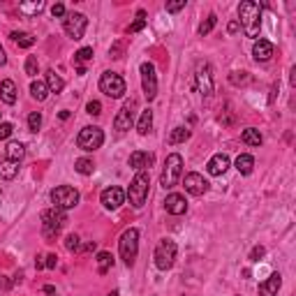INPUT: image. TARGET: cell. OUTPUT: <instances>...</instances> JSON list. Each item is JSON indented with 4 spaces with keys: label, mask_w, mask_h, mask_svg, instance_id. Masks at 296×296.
Instances as JSON below:
<instances>
[{
    "label": "cell",
    "mask_w": 296,
    "mask_h": 296,
    "mask_svg": "<svg viewBox=\"0 0 296 296\" xmlns=\"http://www.w3.org/2000/svg\"><path fill=\"white\" fill-rule=\"evenodd\" d=\"M238 21L243 26L248 37H259V28H262V7L254 0H243L238 5Z\"/></svg>",
    "instance_id": "6da1fadb"
},
{
    "label": "cell",
    "mask_w": 296,
    "mask_h": 296,
    "mask_svg": "<svg viewBox=\"0 0 296 296\" xmlns=\"http://www.w3.org/2000/svg\"><path fill=\"white\" fill-rule=\"evenodd\" d=\"M65 225H67V213L65 211L49 208V211L42 213V234H44L46 240H53Z\"/></svg>",
    "instance_id": "7a4b0ae2"
},
{
    "label": "cell",
    "mask_w": 296,
    "mask_h": 296,
    "mask_svg": "<svg viewBox=\"0 0 296 296\" xmlns=\"http://www.w3.org/2000/svg\"><path fill=\"white\" fill-rule=\"evenodd\" d=\"M148 185H151V176H148V171H137V176L132 178L127 192H125V197H130V203H132L134 208H141L143 203H146Z\"/></svg>",
    "instance_id": "3957f363"
},
{
    "label": "cell",
    "mask_w": 296,
    "mask_h": 296,
    "mask_svg": "<svg viewBox=\"0 0 296 296\" xmlns=\"http://www.w3.org/2000/svg\"><path fill=\"white\" fill-rule=\"evenodd\" d=\"M180 176H183V157H180L178 153H171V155H166V160H164V169H162V176H160V185L164 190L176 188V183L180 180Z\"/></svg>",
    "instance_id": "277c9868"
},
{
    "label": "cell",
    "mask_w": 296,
    "mask_h": 296,
    "mask_svg": "<svg viewBox=\"0 0 296 296\" xmlns=\"http://www.w3.org/2000/svg\"><path fill=\"white\" fill-rule=\"evenodd\" d=\"M118 250H120V259L125 262V266H132L139 252V231L134 227L123 231V236L118 240Z\"/></svg>",
    "instance_id": "5b68a950"
},
{
    "label": "cell",
    "mask_w": 296,
    "mask_h": 296,
    "mask_svg": "<svg viewBox=\"0 0 296 296\" xmlns=\"http://www.w3.org/2000/svg\"><path fill=\"white\" fill-rule=\"evenodd\" d=\"M51 201H53V208L58 211H69L79 203V192L72 188V185H58V188L51 190Z\"/></svg>",
    "instance_id": "8992f818"
},
{
    "label": "cell",
    "mask_w": 296,
    "mask_h": 296,
    "mask_svg": "<svg viewBox=\"0 0 296 296\" xmlns=\"http://www.w3.org/2000/svg\"><path fill=\"white\" fill-rule=\"evenodd\" d=\"M102 143H104V132H102L97 125H88V127H83L81 132H79V137H77V146L81 148V151H86V153L97 151Z\"/></svg>",
    "instance_id": "52a82bcc"
},
{
    "label": "cell",
    "mask_w": 296,
    "mask_h": 296,
    "mask_svg": "<svg viewBox=\"0 0 296 296\" xmlns=\"http://www.w3.org/2000/svg\"><path fill=\"white\" fill-rule=\"evenodd\" d=\"M176 243L171 238H162L160 243H157L155 248V266L160 268V271H169L171 266H174L176 262Z\"/></svg>",
    "instance_id": "ba28073f"
},
{
    "label": "cell",
    "mask_w": 296,
    "mask_h": 296,
    "mask_svg": "<svg viewBox=\"0 0 296 296\" xmlns=\"http://www.w3.org/2000/svg\"><path fill=\"white\" fill-rule=\"evenodd\" d=\"M100 90L104 92L106 97L118 100V97L125 95V79L120 77V74H116V72H104L100 77Z\"/></svg>",
    "instance_id": "9c48e42d"
},
{
    "label": "cell",
    "mask_w": 296,
    "mask_h": 296,
    "mask_svg": "<svg viewBox=\"0 0 296 296\" xmlns=\"http://www.w3.org/2000/svg\"><path fill=\"white\" fill-rule=\"evenodd\" d=\"M63 28H65V32H67V37H72V40H81L83 32H86V28H88L86 14H81V12H69V14H65Z\"/></svg>",
    "instance_id": "30bf717a"
},
{
    "label": "cell",
    "mask_w": 296,
    "mask_h": 296,
    "mask_svg": "<svg viewBox=\"0 0 296 296\" xmlns=\"http://www.w3.org/2000/svg\"><path fill=\"white\" fill-rule=\"evenodd\" d=\"M139 72H141V88H143V95H146V100H155L157 97V74H155V65L153 63H141V67H139Z\"/></svg>",
    "instance_id": "8fae6325"
},
{
    "label": "cell",
    "mask_w": 296,
    "mask_h": 296,
    "mask_svg": "<svg viewBox=\"0 0 296 296\" xmlns=\"http://www.w3.org/2000/svg\"><path fill=\"white\" fill-rule=\"evenodd\" d=\"M194 81H197V90L203 97L213 95V72L208 63H199L197 65V74H194Z\"/></svg>",
    "instance_id": "7c38bea8"
},
{
    "label": "cell",
    "mask_w": 296,
    "mask_h": 296,
    "mask_svg": "<svg viewBox=\"0 0 296 296\" xmlns=\"http://www.w3.org/2000/svg\"><path fill=\"white\" fill-rule=\"evenodd\" d=\"M183 185H185V192H190L192 197H201V194L208 192V180L203 178L201 174H197V171H192V174H185Z\"/></svg>",
    "instance_id": "4fadbf2b"
},
{
    "label": "cell",
    "mask_w": 296,
    "mask_h": 296,
    "mask_svg": "<svg viewBox=\"0 0 296 296\" xmlns=\"http://www.w3.org/2000/svg\"><path fill=\"white\" fill-rule=\"evenodd\" d=\"M102 206L109 208V211H116V208H120L125 203V190L123 188H116V185H111V188H106L104 192H102L100 197Z\"/></svg>",
    "instance_id": "5bb4252c"
},
{
    "label": "cell",
    "mask_w": 296,
    "mask_h": 296,
    "mask_svg": "<svg viewBox=\"0 0 296 296\" xmlns=\"http://www.w3.org/2000/svg\"><path fill=\"white\" fill-rule=\"evenodd\" d=\"M132 123H134V118H132V102H127V104L116 114L114 127H116V132H127V130L132 127Z\"/></svg>",
    "instance_id": "9a60e30c"
},
{
    "label": "cell",
    "mask_w": 296,
    "mask_h": 296,
    "mask_svg": "<svg viewBox=\"0 0 296 296\" xmlns=\"http://www.w3.org/2000/svg\"><path fill=\"white\" fill-rule=\"evenodd\" d=\"M164 208L171 215H183V213L188 211V201H185L183 194L171 192V194H166V199H164Z\"/></svg>",
    "instance_id": "2e32d148"
},
{
    "label": "cell",
    "mask_w": 296,
    "mask_h": 296,
    "mask_svg": "<svg viewBox=\"0 0 296 296\" xmlns=\"http://www.w3.org/2000/svg\"><path fill=\"white\" fill-rule=\"evenodd\" d=\"M227 169H229V155H225V153H215L206 164V171L211 176H222Z\"/></svg>",
    "instance_id": "e0dca14e"
},
{
    "label": "cell",
    "mask_w": 296,
    "mask_h": 296,
    "mask_svg": "<svg viewBox=\"0 0 296 296\" xmlns=\"http://www.w3.org/2000/svg\"><path fill=\"white\" fill-rule=\"evenodd\" d=\"M280 287H282V275L280 273H271V275L259 285V296H278Z\"/></svg>",
    "instance_id": "ac0fdd59"
},
{
    "label": "cell",
    "mask_w": 296,
    "mask_h": 296,
    "mask_svg": "<svg viewBox=\"0 0 296 296\" xmlns=\"http://www.w3.org/2000/svg\"><path fill=\"white\" fill-rule=\"evenodd\" d=\"M252 55L257 63H266L273 58V44L268 40H257L252 46Z\"/></svg>",
    "instance_id": "d6986e66"
},
{
    "label": "cell",
    "mask_w": 296,
    "mask_h": 296,
    "mask_svg": "<svg viewBox=\"0 0 296 296\" xmlns=\"http://www.w3.org/2000/svg\"><path fill=\"white\" fill-rule=\"evenodd\" d=\"M151 164H153V155L146 151H134L132 155H130V166L137 171H146Z\"/></svg>",
    "instance_id": "ffe728a7"
},
{
    "label": "cell",
    "mask_w": 296,
    "mask_h": 296,
    "mask_svg": "<svg viewBox=\"0 0 296 296\" xmlns=\"http://www.w3.org/2000/svg\"><path fill=\"white\" fill-rule=\"evenodd\" d=\"M0 97H3L5 104H14V102H16V83H14L12 79H5V81L0 83Z\"/></svg>",
    "instance_id": "44dd1931"
},
{
    "label": "cell",
    "mask_w": 296,
    "mask_h": 296,
    "mask_svg": "<svg viewBox=\"0 0 296 296\" xmlns=\"http://www.w3.org/2000/svg\"><path fill=\"white\" fill-rule=\"evenodd\" d=\"M16 174H18V162H14V160H0V178H5V180H12V178H16Z\"/></svg>",
    "instance_id": "7402d4cb"
},
{
    "label": "cell",
    "mask_w": 296,
    "mask_h": 296,
    "mask_svg": "<svg viewBox=\"0 0 296 296\" xmlns=\"http://www.w3.org/2000/svg\"><path fill=\"white\" fill-rule=\"evenodd\" d=\"M236 169H238V174L243 176H250L254 171V157L248 155V153H243V155L236 157Z\"/></svg>",
    "instance_id": "603a6c76"
},
{
    "label": "cell",
    "mask_w": 296,
    "mask_h": 296,
    "mask_svg": "<svg viewBox=\"0 0 296 296\" xmlns=\"http://www.w3.org/2000/svg\"><path fill=\"white\" fill-rule=\"evenodd\" d=\"M5 153H7V160H14V162H21L23 155H26V148H23L21 141H9L7 148H5Z\"/></svg>",
    "instance_id": "cb8c5ba5"
},
{
    "label": "cell",
    "mask_w": 296,
    "mask_h": 296,
    "mask_svg": "<svg viewBox=\"0 0 296 296\" xmlns=\"http://www.w3.org/2000/svg\"><path fill=\"white\" fill-rule=\"evenodd\" d=\"M30 95L35 97L37 102H44L46 97H49V86H46V81H40V79H35V81L30 83Z\"/></svg>",
    "instance_id": "d4e9b609"
},
{
    "label": "cell",
    "mask_w": 296,
    "mask_h": 296,
    "mask_svg": "<svg viewBox=\"0 0 296 296\" xmlns=\"http://www.w3.org/2000/svg\"><path fill=\"white\" fill-rule=\"evenodd\" d=\"M151 127H153V111L151 109H143L141 111V118H139V123H137V132L141 134V137H146V134L151 132Z\"/></svg>",
    "instance_id": "484cf974"
},
{
    "label": "cell",
    "mask_w": 296,
    "mask_h": 296,
    "mask_svg": "<svg viewBox=\"0 0 296 296\" xmlns=\"http://www.w3.org/2000/svg\"><path fill=\"white\" fill-rule=\"evenodd\" d=\"M46 86H49V92H55V95H58V92H63L65 81L53 72V69H49V72H46Z\"/></svg>",
    "instance_id": "4316f807"
},
{
    "label": "cell",
    "mask_w": 296,
    "mask_h": 296,
    "mask_svg": "<svg viewBox=\"0 0 296 296\" xmlns=\"http://www.w3.org/2000/svg\"><path fill=\"white\" fill-rule=\"evenodd\" d=\"M240 139H243V143H248V146H262V132L254 127H248L243 130V134H240Z\"/></svg>",
    "instance_id": "83f0119b"
},
{
    "label": "cell",
    "mask_w": 296,
    "mask_h": 296,
    "mask_svg": "<svg viewBox=\"0 0 296 296\" xmlns=\"http://www.w3.org/2000/svg\"><path fill=\"white\" fill-rule=\"evenodd\" d=\"M188 139H190V130L183 127V125H178V127L171 130V134H169L166 141H169L171 146H176V143H183V141H188Z\"/></svg>",
    "instance_id": "f1b7e54d"
},
{
    "label": "cell",
    "mask_w": 296,
    "mask_h": 296,
    "mask_svg": "<svg viewBox=\"0 0 296 296\" xmlns=\"http://www.w3.org/2000/svg\"><path fill=\"white\" fill-rule=\"evenodd\" d=\"M42 9H44V3H42V0H35V3H21V5H18V12L26 14V16H37Z\"/></svg>",
    "instance_id": "f546056e"
},
{
    "label": "cell",
    "mask_w": 296,
    "mask_h": 296,
    "mask_svg": "<svg viewBox=\"0 0 296 296\" xmlns=\"http://www.w3.org/2000/svg\"><path fill=\"white\" fill-rule=\"evenodd\" d=\"M111 266H114V257H111V252H104V250H102V252H97V271L104 275Z\"/></svg>",
    "instance_id": "4dcf8cb0"
},
{
    "label": "cell",
    "mask_w": 296,
    "mask_h": 296,
    "mask_svg": "<svg viewBox=\"0 0 296 296\" xmlns=\"http://www.w3.org/2000/svg\"><path fill=\"white\" fill-rule=\"evenodd\" d=\"M9 37H12V40L16 42V44L21 46V49H30V46L35 44V37H32L30 32H12Z\"/></svg>",
    "instance_id": "1f68e13d"
},
{
    "label": "cell",
    "mask_w": 296,
    "mask_h": 296,
    "mask_svg": "<svg viewBox=\"0 0 296 296\" xmlns=\"http://www.w3.org/2000/svg\"><path fill=\"white\" fill-rule=\"evenodd\" d=\"M74 169H77L81 176H88V174H92L95 164H92V160H88V157H79V160L74 162Z\"/></svg>",
    "instance_id": "d6a6232c"
},
{
    "label": "cell",
    "mask_w": 296,
    "mask_h": 296,
    "mask_svg": "<svg viewBox=\"0 0 296 296\" xmlns=\"http://www.w3.org/2000/svg\"><path fill=\"white\" fill-rule=\"evenodd\" d=\"M143 28H146V12H143V9H139V12H137V21L130 23L127 32H139V30H143Z\"/></svg>",
    "instance_id": "836d02e7"
},
{
    "label": "cell",
    "mask_w": 296,
    "mask_h": 296,
    "mask_svg": "<svg viewBox=\"0 0 296 296\" xmlns=\"http://www.w3.org/2000/svg\"><path fill=\"white\" fill-rule=\"evenodd\" d=\"M215 23H217V16H215V14H208L206 21H203L201 26H199V35H201V37L208 35V32H211L213 28H215Z\"/></svg>",
    "instance_id": "e575fe53"
},
{
    "label": "cell",
    "mask_w": 296,
    "mask_h": 296,
    "mask_svg": "<svg viewBox=\"0 0 296 296\" xmlns=\"http://www.w3.org/2000/svg\"><path fill=\"white\" fill-rule=\"evenodd\" d=\"M90 58H92V46H83V49H79L77 53H74V63L77 65L86 63V60H90Z\"/></svg>",
    "instance_id": "d590c367"
},
{
    "label": "cell",
    "mask_w": 296,
    "mask_h": 296,
    "mask_svg": "<svg viewBox=\"0 0 296 296\" xmlns=\"http://www.w3.org/2000/svg\"><path fill=\"white\" fill-rule=\"evenodd\" d=\"M26 74H28V77H37V74H40V63H37L35 55H28V60H26Z\"/></svg>",
    "instance_id": "8d00e7d4"
},
{
    "label": "cell",
    "mask_w": 296,
    "mask_h": 296,
    "mask_svg": "<svg viewBox=\"0 0 296 296\" xmlns=\"http://www.w3.org/2000/svg\"><path fill=\"white\" fill-rule=\"evenodd\" d=\"M40 127H42V114L40 111H32V114L28 116V130H30V132H37Z\"/></svg>",
    "instance_id": "74e56055"
},
{
    "label": "cell",
    "mask_w": 296,
    "mask_h": 296,
    "mask_svg": "<svg viewBox=\"0 0 296 296\" xmlns=\"http://www.w3.org/2000/svg\"><path fill=\"white\" fill-rule=\"evenodd\" d=\"M65 248H67L69 252H79V250H81V243H79V236H77V234H69L67 238H65Z\"/></svg>",
    "instance_id": "f35d334b"
},
{
    "label": "cell",
    "mask_w": 296,
    "mask_h": 296,
    "mask_svg": "<svg viewBox=\"0 0 296 296\" xmlns=\"http://www.w3.org/2000/svg\"><path fill=\"white\" fill-rule=\"evenodd\" d=\"M231 83L234 86H243V83H248L250 81V77H248V72H231Z\"/></svg>",
    "instance_id": "ab89813d"
},
{
    "label": "cell",
    "mask_w": 296,
    "mask_h": 296,
    "mask_svg": "<svg viewBox=\"0 0 296 296\" xmlns=\"http://www.w3.org/2000/svg\"><path fill=\"white\" fill-rule=\"evenodd\" d=\"M86 114H90V116H100L102 114V104L97 100H90L86 104Z\"/></svg>",
    "instance_id": "60d3db41"
},
{
    "label": "cell",
    "mask_w": 296,
    "mask_h": 296,
    "mask_svg": "<svg viewBox=\"0 0 296 296\" xmlns=\"http://www.w3.org/2000/svg\"><path fill=\"white\" fill-rule=\"evenodd\" d=\"M264 254H266V248H264V245H254L252 252H250V262H259Z\"/></svg>",
    "instance_id": "b9f144b4"
},
{
    "label": "cell",
    "mask_w": 296,
    "mask_h": 296,
    "mask_svg": "<svg viewBox=\"0 0 296 296\" xmlns=\"http://www.w3.org/2000/svg\"><path fill=\"white\" fill-rule=\"evenodd\" d=\"M12 132H14L12 123H0V141H3V139H9V137H12Z\"/></svg>",
    "instance_id": "7bdbcfd3"
},
{
    "label": "cell",
    "mask_w": 296,
    "mask_h": 296,
    "mask_svg": "<svg viewBox=\"0 0 296 296\" xmlns=\"http://www.w3.org/2000/svg\"><path fill=\"white\" fill-rule=\"evenodd\" d=\"M183 7H185V0H178V3H169V5H166V12L174 14V12H180Z\"/></svg>",
    "instance_id": "ee69618b"
},
{
    "label": "cell",
    "mask_w": 296,
    "mask_h": 296,
    "mask_svg": "<svg viewBox=\"0 0 296 296\" xmlns=\"http://www.w3.org/2000/svg\"><path fill=\"white\" fill-rule=\"evenodd\" d=\"M51 14H53V16H65V5L63 3H55L53 7H51Z\"/></svg>",
    "instance_id": "f6af8a7d"
},
{
    "label": "cell",
    "mask_w": 296,
    "mask_h": 296,
    "mask_svg": "<svg viewBox=\"0 0 296 296\" xmlns=\"http://www.w3.org/2000/svg\"><path fill=\"white\" fill-rule=\"evenodd\" d=\"M55 264H58V257H55V254H46L44 266H46V268H55Z\"/></svg>",
    "instance_id": "bcb514c9"
},
{
    "label": "cell",
    "mask_w": 296,
    "mask_h": 296,
    "mask_svg": "<svg viewBox=\"0 0 296 296\" xmlns=\"http://www.w3.org/2000/svg\"><path fill=\"white\" fill-rule=\"evenodd\" d=\"M44 294H49V296H58V291H55L51 285H44Z\"/></svg>",
    "instance_id": "7dc6e473"
},
{
    "label": "cell",
    "mask_w": 296,
    "mask_h": 296,
    "mask_svg": "<svg viewBox=\"0 0 296 296\" xmlns=\"http://www.w3.org/2000/svg\"><path fill=\"white\" fill-rule=\"evenodd\" d=\"M7 63V55H5V49H3V44H0V65H5Z\"/></svg>",
    "instance_id": "c3c4849f"
},
{
    "label": "cell",
    "mask_w": 296,
    "mask_h": 296,
    "mask_svg": "<svg viewBox=\"0 0 296 296\" xmlns=\"http://www.w3.org/2000/svg\"><path fill=\"white\" fill-rule=\"evenodd\" d=\"M227 30H229V32H236V30H238V23H236V21H231V23H229V28H227Z\"/></svg>",
    "instance_id": "681fc988"
},
{
    "label": "cell",
    "mask_w": 296,
    "mask_h": 296,
    "mask_svg": "<svg viewBox=\"0 0 296 296\" xmlns=\"http://www.w3.org/2000/svg\"><path fill=\"white\" fill-rule=\"evenodd\" d=\"M77 74H79V77H83V74H86V67H83V65H77Z\"/></svg>",
    "instance_id": "f907efd6"
},
{
    "label": "cell",
    "mask_w": 296,
    "mask_h": 296,
    "mask_svg": "<svg viewBox=\"0 0 296 296\" xmlns=\"http://www.w3.org/2000/svg\"><path fill=\"white\" fill-rule=\"evenodd\" d=\"M35 266H37V268H44V262H42V257L35 259Z\"/></svg>",
    "instance_id": "816d5d0a"
},
{
    "label": "cell",
    "mask_w": 296,
    "mask_h": 296,
    "mask_svg": "<svg viewBox=\"0 0 296 296\" xmlns=\"http://www.w3.org/2000/svg\"><path fill=\"white\" fill-rule=\"evenodd\" d=\"M58 116H60V118H63V120H67V118H69V111H60Z\"/></svg>",
    "instance_id": "f5cc1de1"
},
{
    "label": "cell",
    "mask_w": 296,
    "mask_h": 296,
    "mask_svg": "<svg viewBox=\"0 0 296 296\" xmlns=\"http://www.w3.org/2000/svg\"><path fill=\"white\" fill-rule=\"evenodd\" d=\"M0 287H7V282L3 280V275H0Z\"/></svg>",
    "instance_id": "db71d44e"
},
{
    "label": "cell",
    "mask_w": 296,
    "mask_h": 296,
    "mask_svg": "<svg viewBox=\"0 0 296 296\" xmlns=\"http://www.w3.org/2000/svg\"><path fill=\"white\" fill-rule=\"evenodd\" d=\"M109 296H118V291H116V289H114V291H111V294H109Z\"/></svg>",
    "instance_id": "11a10c76"
}]
</instances>
